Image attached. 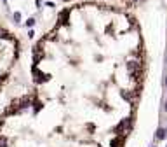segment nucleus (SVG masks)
Wrapping results in <instances>:
<instances>
[{
	"mask_svg": "<svg viewBox=\"0 0 167 147\" xmlns=\"http://www.w3.org/2000/svg\"><path fill=\"white\" fill-rule=\"evenodd\" d=\"M129 130H131V119H129V117L124 119V121L117 126V133H120V135H127Z\"/></svg>",
	"mask_w": 167,
	"mask_h": 147,
	"instance_id": "obj_1",
	"label": "nucleus"
},
{
	"mask_svg": "<svg viewBox=\"0 0 167 147\" xmlns=\"http://www.w3.org/2000/svg\"><path fill=\"white\" fill-rule=\"evenodd\" d=\"M166 136H167L166 128H158V130H157V133H155V138H158V140H164Z\"/></svg>",
	"mask_w": 167,
	"mask_h": 147,
	"instance_id": "obj_2",
	"label": "nucleus"
},
{
	"mask_svg": "<svg viewBox=\"0 0 167 147\" xmlns=\"http://www.w3.org/2000/svg\"><path fill=\"white\" fill-rule=\"evenodd\" d=\"M12 21H14L16 25H21V12L19 10H16V12L12 14Z\"/></svg>",
	"mask_w": 167,
	"mask_h": 147,
	"instance_id": "obj_3",
	"label": "nucleus"
},
{
	"mask_svg": "<svg viewBox=\"0 0 167 147\" xmlns=\"http://www.w3.org/2000/svg\"><path fill=\"white\" fill-rule=\"evenodd\" d=\"M35 23H37V20H35V18H28V20L24 21V26H28V28H33V26H35Z\"/></svg>",
	"mask_w": 167,
	"mask_h": 147,
	"instance_id": "obj_4",
	"label": "nucleus"
},
{
	"mask_svg": "<svg viewBox=\"0 0 167 147\" xmlns=\"http://www.w3.org/2000/svg\"><path fill=\"white\" fill-rule=\"evenodd\" d=\"M59 20H61V23H68V10L61 12V14H59Z\"/></svg>",
	"mask_w": 167,
	"mask_h": 147,
	"instance_id": "obj_5",
	"label": "nucleus"
},
{
	"mask_svg": "<svg viewBox=\"0 0 167 147\" xmlns=\"http://www.w3.org/2000/svg\"><path fill=\"white\" fill-rule=\"evenodd\" d=\"M111 146H113V147H120V146H122V140H120V138H115V140L111 142Z\"/></svg>",
	"mask_w": 167,
	"mask_h": 147,
	"instance_id": "obj_6",
	"label": "nucleus"
},
{
	"mask_svg": "<svg viewBox=\"0 0 167 147\" xmlns=\"http://www.w3.org/2000/svg\"><path fill=\"white\" fill-rule=\"evenodd\" d=\"M28 37H30V39H33V37H35V30H31V28H30V32H28Z\"/></svg>",
	"mask_w": 167,
	"mask_h": 147,
	"instance_id": "obj_7",
	"label": "nucleus"
},
{
	"mask_svg": "<svg viewBox=\"0 0 167 147\" xmlns=\"http://www.w3.org/2000/svg\"><path fill=\"white\" fill-rule=\"evenodd\" d=\"M7 146V140H5V138H2V140H0V147H5Z\"/></svg>",
	"mask_w": 167,
	"mask_h": 147,
	"instance_id": "obj_8",
	"label": "nucleus"
},
{
	"mask_svg": "<svg viewBox=\"0 0 167 147\" xmlns=\"http://www.w3.org/2000/svg\"><path fill=\"white\" fill-rule=\"evenodd\" d=\"M42 5H44V2H42V0H37V7H39V9H42Z\"/></svg>",
	"mask_w": 167,
	"mask_h": 147,
	"instance_id": "obj_9",
	"label": "nucleus"
},
{
	"mask_svg": "<svg viewBox=\"0 0 167 147\" xmlns=\"http://www.w3.org/2000/svg\"><path fill=\"white\" fill-rule=\"evenodd\" d=\"M45 7H54V2H45Z\"/></svg>",
	"mask_w": 167,
	"mask_h": 147,
	"instance_id": "obj_10",
	"label": "nucleus"
},
{
	"mask_svg": "<svg viewBox=\"0 0 167 147\" xmlns=\"http://www.w3.org/2000/svg\"><path fill=\"white\" fill-rule=\"evenodd\" d=\"M164 86H166V88H167V74H166V75H164Z\"/></svg>",
	"mask_w": 167,
	"mask_h": 147,
	"instance_id": "obj_11",
	"label": "nucleus"
},
{
	"mask_svg": "<svg viewBox=\"0 0 167 147\" xmlns=\"http://www.w3.org/2000/svg\"><path fill=\"white\" fill-rule=\"evenodd\" d=\"M164 110H166V112H167V102H166V104H164Z\"/></svg>",
	"mask_w": 167,
	"mask_h": 147,
	"instance_id": "obj_12",
	"label": "nucleus"
},
{
	"mask_svg": "<svg viewBox=\"0 0 167 147\" xmlns=\"http://www.w3.org/2000/svg\"><path fill=\"white\" fill-rule=\"evenodd\" d=\"M166 63H167V51H166Z\"/></svg>",
	"mask_w": 167,
	"mask_h": 147,
	"instance_id": "obj_13",
	"label": "nucleus"
},
{
	"mask_svg": "<svg viewBox=\"0 0 167 147\" xmlns=\"http://www.w3.org/2000/svg\"><path fill=\"white\" fill-rule=\"evenodd\" d=\"M134 2H141V0H134Z\"/></svg>",
	"mask_w": 167,
	"mask_h": 147,
	"instance_id": "obj_14",
	"label": "nucleus"
},
{
	"mask_svg": "<svg viewBox=\"0 0 167 147\" xmlns=\"http://www.w3.org/2000/svg\"><path fill=\"white\" fill-rule=\"evenodd\" d=\"M2 2H7V0H2Z\"/></svg>",
	"mask_w": 167,
	"mask_h": 147,
	"instance_id": "obj_15",
	"label": "nucleus"
},
{
	"mask_svg": "<svg viewBox=\"0 0 167 147\" xmlns=\"http://www.w3.org/2000/svg\"><path fill=\"white\" fill-rule=\"evenodd\" d=\"M166 131H167V126H166Z\"/></svg>",
	"mask_w": 167,
	"mask_h": 147,
	"instance_id": "obj_16",
	"label": "nucleus"
},
{
	"mask_svg": "<svg viewBox=\"0 0 167 147\" xmlns=\"http://www.w3.org/2000/svg\"><path fill=\"white\" fill-rule=\"evenodd\" d=\"M166 147H167V146H166Z\"/></svg>",
	"mask_w": 167,
	"mask_h": 147,
	"instance_id": "obj_17",
	"label": "nucleus"
}]
</instances>
